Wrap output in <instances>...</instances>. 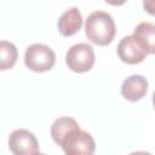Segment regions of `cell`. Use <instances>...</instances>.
Returning <instances> with one entry per match:
<instances>
[{
  "label": "cell",
  "mask_w": 155,
  "mask_h": 155,
  "mask_svg": "<svg viewBox=\"0 0 155 155\" xmlns=\"http://www.w3.org/2000/svg\"><path fill=\"white\" fill-rule=\"evenodd\" d=\"M87 39L97 46H107L113 42L116 34V25L113 17L104 11L92 12L85 23Z\"/></svg>",
  "instance_id": "cell-1"
},
{
  "label": "cell",
  "mask_w": 155,
  "mask_h": 155,
  "mask_svg": "<svg viewBox=\"0 0 155 155\" xmlns=\"http://www.w3.org/2000/svg\"><path fill=\"white\" fill-rule=\"evenodd\" d=\"M56 54L47 45L33 44L27 47L24 53L25 65L35 73H45L53 68Z\"/></svg>",
  "instance_id": "cell-2"
},
{
  "label": "cell",
  "mask_w": 155,
  "mask_h": 155,
  "mask_svg": "<svg viewBox=\"0 0 155 155\" xmlns=\"http://www.w3.org/2000/svg\"><path fill=\"white\" fill-rule=\"evenodd\" d=\"M65 63L68 68L75 73L91 70L94 64V51L92 46L85 42L73 45L65 54Z\"/></svg>",
  "instance_id": "cell-3"
},
{
  "label": "cell",
  "mask_w": 155,
  "mask_h": 155,
  "mask_svg": "<svg viewBox=\"0 0 155 155\" xmlns=\"http://www.w3.org/2000/svg\"><path fill=\"white\" fill-rule=\"evenodd\" d=\"M65 155H93L96 143L92 136L80 128L71 132L59 145Z\"/></svg>",
  "instance_id": "cell-4"
},
{
  "label": "cell",
  "mask_w": 155,
  "mask_h": 155,
  "mask_svg": "<svg viewBox=\"0 0 155 155\" xmlns=\"http://www.w3.org/2000/svg\"><path fill=\"white\" fill-rule=\"evenodd\" d=\"M8 148L13 155H34L39 153L36 137L28 130H15L8 137Z\"/></svg>",
  "instance_id": "cell-5"
},
{
  "label": "cell",
  "mask_w": 155,
  "mask_h": 155,
  "mask_svg": "<svg viewBox=\"0 0 155 155\" xmlns=\"http://www.w3.org/2000/svg\"><path fill=\"white\" fill-rule=\"evenodd\" d=\"M117 56L127 64H138L144 61L147 53L133 39V36L128 35L120 40L117 45Z\"/></svg>",
  "instance_id": "cell-6"
},
{
  "label": "cell",
  "mask_w": 155,
  "mask_h": 155,
  "mask_svg": "<svg viewBox=\"0 0 155 155\" xmlns=\"http://www.w3.org/2000/svg\"><path fill=\"white\" fill-rule=\"evenodd\" d=\"M148 92V81L145 78L138 74L130 75L124 80L121 85V94L130 102H137L142 99Z\"/></svg>",
  "instance_id": "cell-7"
},
{
  "label": "cell",
  "mask_w": 155,
  "mask_h": 155,
  "mask_svg": "<svg viewBox=\"0 0 155 155\" xmlns=\"http://www.w3.org/2000/svg\"><path fill=\"white\" fill-rule=\"evenodd\" d=\"M82 25V16L78 7L65 10L58 19V30L63 36H71L76 34Z\"/></svg>",
  "instance_id": "cell-8"
},
{
  "label": "cell",
  "mask_w": 155,
  "mask_h": 155,
  "mask_svg": "<svg viewBox=\"0 0 155 155\" xmlns=\"http://www.w3.org/2000/svg\"><path fill=\"white\" fill-rule=\"evenodd\" d=\"M132 36L147 54H153L155 52V25L153 23H139L134 28Z\"/></svg>",
  "instance_id": "cell-9"
},
{
  "label": "cell",
  "mask_w": 155,
  "mask_h": 155,
  "mask_svg": "<svg viewBox=\"0 0 155 155\" xmlns=\"http://www.w3.org/2000/svg\"><path fill=\"white\" fill-rule=\"evenodd\" d=\"M80 128L79 124L69 116H62L58 117L57 120H54V122L51 126V137L53 139V142L58 145H61V143L75 130Z\"/></svg>",
  "instance_id": "cell-10"
},
{
  "label": "cell",
  "mask_w": 155,
  "mask_h": 155,
  "mask_svg": "<svg viewBox=\"0 0 155 155\" xmlns=\"http://www.w3.org/2000/svg\"><path fill=\"white\" fill-rule=\"evenodd\" d=\"M18 58L17 47L6 40L0 41V70L11 69Z\"/></svg>",
  "instance_id": "cell-11"
},
{
  "label": "cell",
  "mask_w": 155,
  "mask_h": 155,
  "mask_svg": "<svg viewBox=\"0 0 155 155\" xmlns=\"http://www.w3.org/2000/svg\"><path fill=\"white\" fill-rule=\"evenodd\" d=\"M128 155H153V154H151V153H149V151L139 150V151H133V153H131V154H128Z\"/></svg>",
  "instance_id": "cell-12"
},
{
  "label": "cell",
  "mask_w": 155,
  "mask_h": 155,
  "mask_svg": "<svg viewBox=\"0 0 155 155\" xmlns=\"http://www.w3.org/2000/svg\"><path fill=\"white\" fill-rule=\"evenodd\" d=\"M34 155H45V154H42V153H36V154H34Z\"/></svg>",
  "instance_id": "cell-13"
}]
</instances>
